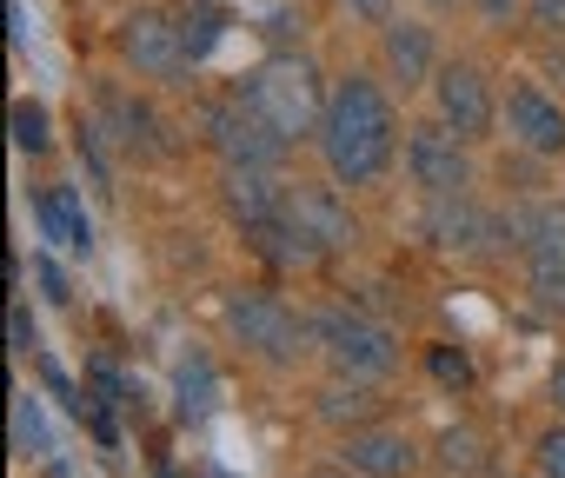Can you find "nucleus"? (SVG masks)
<instances>
[{
    "instance_id": "35",
    "label": "nucleus",
    "mask_w": 565,
    "mask_h": 478,
    "mask_svg": "<svg viewBox=\"0 0 565 478\" xmlns=\"http://www.w3.org/2000/svg\"><path fill=\"white\" fill-rule=\"evenodd\" d=\"M426 8H452V0H426Z\"/></svg>"
},
{
    "instance_id": "27",
    "label": "nucleus",
    "mask_w": 565,
    "mask_h": 478,
    "mask_svg": "<svg viewBox=\"0 0 565 478\" xmlns=\"http://www.w3.org/2000/svg\"><path fill=\"white\" fill-rule=\"evenodd\" d=\"M525 21L539 34H565V0H525Z\"/></svg>"
},
{
    "instance_id": "34",
    "label": "nucleus",
    "mask_w": 565,
    "mask_h": 478,
    "mask_svg": "<svg viewBox=\"0 0 565 478\" xmlns=\"http://www.w3.org/2000/svg\"><path fill=\"white\" fill-rule=\"evenodd\" d=\"M552 399H558V412H565V366L552 372Z\"/></svg>"
},
{
    "instance_id": "18",
    "label": "nucleus",
    "mask_w": 565,
    "mask_h": 478,
    "mask_svg": "<svg viewBox=\"0 0 565 478\" xmlns=\"http://www.w3.org/2000/svg\"><path fill=\"white\" fill-rule=\"evenodd\" d=\"M386 67H393L406 87H419V80L433 74V41H426V28H413V21H386Z\"/></svg>"
},
{
    "instance_id": "25",
    "label": "nucleus",
    "mask_w": 565,
    "mask_h": 478,
    "mask_svg": "<svg viewBox=\"0 0 565 478\" xmlns=\"http://www.w3.org/2000/svg\"><path fill=\"white\" fill-rule=\"evenodd\" d=\"M439 465H446V471H479V465H486V458H479V438H472V432H446V438H439Z\"/></svg>"
},
{
    "instance_id": "26",
    "label": "nucleus",
    "mask_w": 565,
    "mask_h": 478,
    "mask_svg": "<svg viewBox=\"0 0 565 478\" xmlns=\"http://www.w3.org/2000/svg\"><path fill=\"white\" fill-rule=\"evenodd\" d=\"M8 352H34V313H28V300L8 306Z\"/></svg>"
},
{
    "instance_id": "24",
    "label": "nucleus",
    "mask_w": 565,
    "mask_h": 478,
    "mask_svg": "<svg viewBox=\"0 0 565 478\" xmlns=\"http://www.w3.org/2000/svg\"><path fill=\"white\" fill-rule=\"evenodd\" d=\"M426 372H433L439 385H452V392H459V385H472V359H466V352H452V346H433V352H426Z\"/></svg>"
},
{
    "instance_id": "13",
    "label": "nucleus",
    "mask_w": 565,
    "mask_h": 478,
    "mask_svg": "<svg viewBox=\"0 0 565 478\" xmlns=\"http://www.w3.org/2000/svg\"><path fill=\"white\" fill-rule=\"evenodd\" d=\"M94 127H100L107 140H120L127 153H147V160H160V153H167L153 107H140V100H127V94H100V113H94Z\"/></svg>"
},
{
    "instance_id": "6",
    "label": "nucleus",
    "mask_w": 565,
    "mask_h": 478,
    "mask_svg": "<svg viewBox=\"0 0 565 478\" xmlns=\"http://www.w3.org/2000/svg\"><path fill=\"white\" fill-rule=\"evenodd\" d=\"M120 61L140 74V80H180L193 61H186V41H180V21L160 14V8H140L127 14L120 28Z\"/></svg>"
},
{
    "instance_id": "19",
    "label": "nucleus",
    "mask_w": 565,
    "mask_h": 478,
    "mask_svg": "<svg viewBox=\"0 0 565 478\" xmlns=\"http://www.w3.org/2000/svg\"><path fill=\"white\" fill-rule=\"evenodd\" d=\"M226 8H220V0H186V8H180V41H186V61H206L220 41H226Z\"/></svg>"
},
{
    "instance_id": "10",
    "label": "nucleus",
    "mask_w": 565,
    "mask_h": 478,
    "mask_svg": "<svg viewBox=\"0 0 565 478\" xmlns=\"http://www.w3.org/2000/svg\"><path fill=\"white\" fill-rule=\"evenodd\" d=\"M287 219L300 226V232H313L327 253H340V247H353V213L340 206V193L333 186H287Z\"/></svg>"
},
{
    "instance_id": "23",
    "label": "nucleus",
    "mask_w": 565,
    "mask_h": 478,
    "mask_svg": "<svg viewBox=\"0 0 565 478\" xmlns=\"http://www.w3.org/2000/svg\"><path fill=\"white\" fill-rule=\"evenodd\" d=\"M14 146L21 153H47V113L34 100H14Z\"/></svg>"
},
{
    "instance_id": "31",
    "label": "nucleus",
    "mask_w": 565,
    "mask_h": 478,
    "mask_svg": "<svg viewBox=\"0 0 565 478\" xmlns=\"http://www.w3.org/2000/svg\"><path fill=\"white\" fill-rule=\"evenodd\" d=\"M34 280H41V293H47V300H67V273H61L54 260H34Z\"/></svg>"
},
{
    "instance_id": "16",
    "label": "nucleus",
    "mask_w": 565,
    "mask_h": 478,
    "mask_svg": "<svg viewBox=\"0 0 565 478\" xmlns=\"http://www.w3.org/2000/svg\"><path fill=\"white\" fill-rule=\"evenodd\" d=\"M226 206L239 226H266L287 213V186H273V173H246V166H226Z\"/></svg>"
},
{
    "instance_id": "29",
    "label": "nucleus",
    "mask_w": 565,
    "mask_h": 478,
    "mask_svg": "<svg viewBox=\"0 0 565 478\" xmlns=\"http://www.w3.org/2000/svg\"><path fill=\"white\" fill-rule=\"evenodd\" d=\"M41 379H47V392H54V399H67V405H74V412H87V399H81V392H74V379H67V372H61V366H54V359H41Z\"/></svg>"
},
{
    "instance_id": "30",
    "label": "nucleus",
    "mask_w": 565,
    "mask_h": 478,
    "mask_svg": "<svg viewBox=\"0 0 565 478\" xmlns=\"http://www.w3.org/2000/svg\"><path fill=\"white\" fill-rule=\"evenodd\" d=\"M87 379H94V392H100V405H120V399H127V385H120V372H114L107 359H100V366H94Z\"/></svg>"
},
{
    "instance_id": "28",
    "label": "nucleus",
    "mask_w": 565,
    "mask_h": 478,
    "mask_svg": "<svg viewBox=\"0 0 565 478\" xmlns=\"http://www.w3.org/2000/svg\"><path fill=\"white\" fill-rule=\"evenodd\" d=\"M539 471H545V478H565V425L539 438Z\"/></svg>"
},
{
    "instance_id": "5",
    "label": "nucleus",
    "mask_w": 565,
    "mask_h": 478,
    "mask_svg": "<svg viewBox=\"0 0 565 478\" xmlns=\"http://www.w3.org/2000/svg\"><path fill=\"white\" fill-rule=\"evenodd\" d=\"M313 339H320V352H327L347 379H386V372L399 366L393 333H386L380 319H366V313H320V319H313Z\"/></svg>"
},
{
    "instance_id": "11",
    "label": "nucleus",
    "mask_w": 565,
    "mask_h": 478,
    "mask_svg": "<svg viewBox=\"0 0 565 478\" xmlns=\"http://www.w3.org/2000/svg\"><path fill=\"white\" fill-rule=\"evenodd\" d=\"M340 458H347L353 471H366V478H406V471L419 465V452H413V438H406V432H386V425H366V432H347V445H340Z\"/></svg>"
},
{
    "instance_id": "3",
    "label": "nucleus",
    "mask_w": 565,
    "mask_h": 478,
    "mask_svg": "<svg viewBox=\"0 0 565 478\" xmlns=\"http://www.w3.org/2000/svg\"><path fill=\"white\" fill-rule=\"evenodd\" d=\"M200 127H206V146L226 160V166H246V173H273L279 153H287V140L273 133V120L253 107V100H213L200 107Z\"/></svg>"
},
{
    "instance_id": "4",
    "label": "nucleus",
    "mask_w": 565,
    "mask_h": 478,
    "mask_svg": "<svg viewBox=\"0 0 565 478\" xmlns=\"http://www.w3.org/2000/svg\"><path fill=\"white\" fill-rule=\"evenodd\" d=\"M220 319H226V333L253 352V359H273V366H287V359H300V339L313 333V326H300L287 306H279L273 293H226V306H220Z\"/></svg>"
},
{
    "instance_id": "9",
    "label": "nucleus",
    "mask_w": 565,
    "mask_h": 478,
    "mask_svg": "<svg viewBox=\"0 0 565 478\" xmlns=\"http://www.w3.org/2000/svg\"><path fill=\"white\" fill-rule=\"evenodd\" d=\"M433 100H439V120H446L459 140H472V133H486V127H492V94H486V74H479L472 61L439 67Z\"/></svg>"
},
{
    "instance_id": "17",
    "label": "nucleus",
    "mask_w": 565,
    "mask_h": 478,
    "mask_svg": "<svg viewBox=\"0 0 565 478\" xmlns=\"http://www.w3.org/2000/svg\"><path fill=\"white\" fill-rule=\"evenodd\" d=\"M433 239L446 253H486V219L466 206V193H452V199H433Z\"/></svg>"
},
{
    "instance_id": "12",
    "label": "nucleus",
    "mask_w": 565,
    "mask_h": 478,
    "mask_svg": "<svg viewBox=\"0 0 565 478\" xmlns=\"http://www.w3.org/2000/svg\"><path fill=\"white\" fill-rule=\"evenodd\" d=\"M505 127L525 153H565V113L539 94V87H512L505 100Z\"/></svg>"
},
{
    "instance_id": "32",
    "label": "nucleus",
    "mask_w": 565,
    "mask_h": 478,
    "mask_svg": "<svg viewBox=\"0 0 565 478\" xmlns=\"http://www.w3.org/2000/svg\"><path fill=\"white\" fill-rule=\"evenodd\" d=\"M472 8H479V14H486L492 28H505V21L519 14V0H472Z\"/></svg>"
},
{
    "instance_id": "22",
    "label": "nucleus",
    "mask_w": 565,
    "mask_h": 478,
    "mask_svg": "<svg viewBox=\"0 0 565 478\" xmlns=\"http://www.w3.org/2000/svg\"><path fill=\"white\" fill-rule=\"evenodd\" d=\"M380 399L366 392V379H353V385H333V392H320V419H333V425H347V419H366Z\"/></svg>"
},
{
    "instance_id": "20",
    "label": "nucleus",
    "mask_w": 565,
    "mask_h": 478,
    "mask_svg": "<svg viewBox=\"0 0 565 478\" xmlns=\"http://www.w3.org/2000/svg\"><path fill=\"white\" fill-rule=\"evenodd\" d=\"M173 385H180V419H186V425L206 419L213 399H220V379H213V359H206V352H186L180 372H173Z\"/></svg>"
},
{
    "instance_id": "36",
    "label": "nucleus",
    "mask_w": 565,
    "mask_h": 478,
    "mask_svg": "<svg viewBox=\"0 0 565 478\" xmlns=\"http://www.w3.org/2000/svg\"><path fill=\"white\" fill-rule=\"evenodd\" d=\"M558 74H565V61H558Z\"/></svg>"
},
{
    "instance_id": "8",
    "label": "nucleus",
    "mask_w": 565,
    "mask_h": 478,
    "mask_svg": "<svg viewBox=\"0 0 565 478\" xmlns=\"http://www.w3.org/2000/svg\"><path fill=\"white\" fill-rule=\"evenodd\" d=\"M519 247H525V267H532V286L545 306H565V199H545L532 213H519Z\"/></svg>"
},
{
    "instance_id": "14",
    "label": "nucleus",
    "mask_w": 565,
    "mask_h": 478,
    "mask_svg": "<svg viewBox=\"0 0 565 478\" xmlns=\"http://www.w3.org/2000/svg\"><path fill=\"white\" fill-rule=\"evenodd\" d=\"M34 226H41V239H54L61 253H87V247H94V226H87L74 186H47V193H34Z\"/></svg>"
},
{
    "instance_id": "2",
    "label": "nucleus",
    "mask_w": 565,
    "mask_h": 478,
    "mask_svg": "<svg viewBox=\"0 0 565 478\" xmlns=\"http://www.w3.org/2000/svg\"><path fill=\"white\" fill-rule=\"evenodd\" d=\"M233 94L253 100L287 146L307 140V133H320V120H327V87H320V67L307 54H266Z\"/></svg>"
},
{
    "instance_id": "7",
    "label": "nucleus",
    "mask_w": 565,
    "mask_h": 478,
    "mask_svg": "<svg viewBox=\"0 0 565 478\" xmlns=\"http://www.w3.org/2000/svg\"><path fill=\"white\" fill-rule=\"evenodd\" d=\"M406 173H413V186L426 199H452V193L472 186V160H466V146H459V133L446 120L406 133Z\"/></svg>"
},
{
    "instance_id": "1",
    "label": "nucleus",
    "mask_w": 565,
    "mask_h": 478,
    "mask_svg": "<svg viewBox=\"0 0 565 478\" xmlns=\"http://www.w3.org/2000/svg\"><path fill=\"white\" fill-rule=\"evenodd\" d=\"M393 107L386 94L366 80V74H347L333 94H327V120H320V153H327V173L340 186H373L386 166H393Z\"/></svg>"
},
{
    "instance_id": "15",
    "label": "nucleus",
    "mask_w": 565,
    "mask_h": 478,
    "mask_svg": "<svg viewBox=\"0 0 565 478\" xmlns=\"http://www.w3.org/2000/svg\"><path fill=\"white\" fill-rule=\"evenodd\" d=\"M246 247H253L266 267H320V260H327V247H320L313 232H300L287 213L266 219V226H246Z\"/></svg>"
},
{
    "instance_id": "21",
    "label": "nucleus",
    "mask_w": 565,
    "mask_h": 478,
    "mask_svg": "<svg viewBox=\"0 0 565 478\" xmlns=\"http://www.w3.org/2000/svg\"><path fill=\"white\" fill-rule=\"evenodd\" d=\"M14 452H21V458H47V452H54V432H47L34 392H21V385H14Z\"/></svg>"
},
{
    "instance_id": "33",
    "label": "nucleus",
    "mask_w": 565,
    "mask_h": 478,
    "mask_svg": "<svg viewBox=\"0 0 565 478\" xmlns=\"http://www.w3.org/2000/svg\"><path fill=\"white\" fill-rule=\"evenodd\" d=\"M353 14H366V21H386V0H347Z\"/></svg>"
}]
</instances>
